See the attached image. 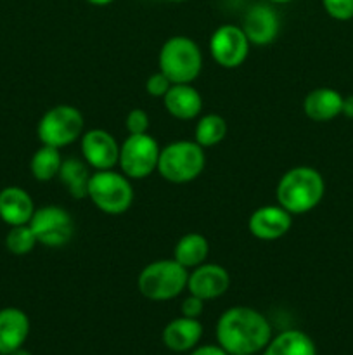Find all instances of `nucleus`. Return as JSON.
<instances>
[{
    "label": "nucleus",
    "instance_id": "nucleus-22",
    "mask_svg": "<svg viewBox=\"0 0 353 355\" xmlns=\"http://www.w3.org/2000/svg\"><path fill=\"white\" fill-rule=\"evenodd\" d=\"M59 180L68 189L71 198L83 200L89 198V182H90V166L80 158L62 159L61 170H59Z\"/></svg>",
    "mask_w": 353,
    "mask_h": 355
},
{
    "label": "nucleus",
    "instance_id": "nucleus-11",
    "mask_svg": "<svg viewBox=\"0 0 353 355\" xmlns=\"http://www.w3.org/2000/svg\"><path fill=\"white\" fill-rule=\"evenodd\" d=\"M83 162L93 170H113L120 159V144L111 132L92 128L80 137Z\"/></svg>",
    "mask_w": 353,
    "mask_h": 355
},
{
    "label": "nucleus",
    "instance_id": "nucleus-9",
    "mask_svg": "<svg viewBox=\"0 0 353 355\" xmlns=\"http://www.w3.org/2000/svg\"><path fill=\"white\" fill-rule=\"evenodd\" d=\"M30 227L37 241L47 248H62L75 234L71 214L57 205H45L35 210Z\"/></svg>",
    "mask_w": 353,
    "mask_h": 355
},
{
    "label": "nucleus",
    "instance_id": "nucleus-15",
    "mask_svg": "<svg viewBox=\"0 0 353 355\" xmlns=\"http://www.w3.org/2000/svg\"><path fill=\"white\" fill-rule=\"evenodd\" d=\"M163 104L166 111L180 121L194 120L203 111V97L192 83H172L163 97Z\"/></svg>",
    "mask_w": 353,
    "mask_h": 355
},
{
    "label": "nucleus",
    "instance_id": "nucleus-29",
    "mask_svg": "<svg viewBox=\"0 0 353 355\" xmlns=\"http://www.w3.org/2000/svg\"><path fill=\"white\" fill-rule=\"evenodd\" d=\"M204 304H206V302L201 300L196 295H189V297L182 302L180 311H182V315H185V318L199 319L201 314L204 312Z\"/></svg>",
    "mask_w": 353,
    "mask_h": 355
},
{
    "label": "nucleus",
    "instance_id": "nucleus-13",
    "mask_svg": "<svg viewBox=\"0 0 353 355\" xmlns=\"http://www.w3.org/2000/svg\"><path fill=\"white\" fill-rule=\"evenodd\" d=\"M230 288V274L218 263H201L199 267L189 272L187 290L190 295H196L201 300H215L227 293Z\"/></svg>",
    "mask_w": 353,
    "mask_h": 355
},
{
    "label": "nucleus",
    "instance_id": "nucleus-21",
    "mask_svg": "<svg viewBox=\"0 0 353 355\" xmlns=\"http://www.w3.org/2000/svg\"><path fill=\"white\" fill-rule=\"evenodd\" d=\"M208 255H210V243L199 232L183 234L173 248V259L187 270L196 269L206 262Z\"/></svg>",
    "mask_w": 353,
    "mask_h": 355
},
{
    "label": "nucleus",
    "instance_id": "nucleus-2",
    "mask_svg": "<svg viewBox=\"0 0 353 355\" xmlns=\"http://www.w3.org/2000/svg\"><path fill=\"white\" fill-rule=\"evenodd\" d=\"M324 177L311 166H294L277 184V205L291 215H303L314 210L324 198Z\"/></svg>",
    "mask_w": 353,
    "mask_h": 355
},
{
    "label": "nucleus",
    "instance_id": "nucleus-10",
    "mask_svg": "<svg viewBox=\"0 0 353 355\" xmlns=\"http://www.w3.org/2000/svg\"><path fill=\"white\" fill-rule=\"evenodd\" d=\"M249 40L242 26L221 24L210 38V54L218 66L234 69L242 66L249 55Z\"/></svg>",
    "mask_w": 353,
    "mask_h": 355
},
{
    "label": "nucleus",
    "instance_id": "nucleus-31",
    "mask_svg": "<svg viewBox=\"0 0 353 355\" xmlns=\"http://www.w3.org/2000/svg\"><path fill=\"white\" fill-rule=\"evenodd\" d=\"M341 113L345 114L346 118H352L353 120V94H350V96L343 97V110Z\"/></svg>",
    "mask_w": 353,
    "mask_h": 355
},
{
    "label": "nucleus",
    "instance_id": "nucleus-33",
    "mask_svg": "<svg viewBox=\"0 0 353 355\" xmlns=\"http://www.w3.org/2000/svg\"><path fill=\"white\" fill-rule=\"evenodd\" d=\"M9 355H33V354H31V352H28V350H24L23 347H21V349L14 350V352H10Z\"/></svg>",
    "mask_w": 353,
    "mask_h": 355
},
{
    "label": "nucleus",
    "instance_id": "nucleus-27",
    "mask_svg": "<svg viewBox=\"0 0 353 355\" xmlns=\"http://www.w3.org/2000/svg\"><path fill=\"white\" fill-rule=\"evenodd\" d=\"M325 12L338 21H348L353 17V0H322Z\"/></svg>",
    "mask_w": 353,
    "mask_h": 355
},
{
    "label": "nucleus",
    "instance_id": "nucleus-19",
    "mask_svg": "<svg viewBox=\"0 0 353 355\" xmlns=\"http://www.w3.org/2000/svg\"><path fill=\"white\" fill-rule=\"evenodd\" d=\"M343 110V96L334 89L320 87L307 94L303 101V111L311 121H331Z\"/></svg>",
    "mask_w": 353,
    "mask_h": 355
},
{
    "label": "nucleus",
    "instance_id": "nucleus-36",
    "mask_svg": "<svg viewBox=\"0 0 353 355\" xmlns=\"http://www.w3.org/2000/svg\"><path fill=\"white\" fill-rule=\"evenodd\" d=\"M234 355H248V354H234Z\"/></svg>",
    "mask_w": 353,
    "mask_h": 355
},
{
    "label": "nucleus",
    "instance_id": "nucleus-32",
    "mask_svg": "<svg viewBox=\"0 0 353 355\" xmlns=\"http://www.w3.org/2000/svg\"><path fill=\"white\" fill-rule=\"evenodd\" d=\"M89 3H92V6H107V3L114 2V0H87Z\"/></svg>",
    "mask_w": 353,
    "mask_h": 355
},
{
    "label": "nucleus",
    "instance_id": "nucleus-24",
    "mask_svg": "<svg viewBox=\"0 0 353 355\" xmlns=\"http://www.w3.org/2000/svg\"><path fill=\"white\" fill-rule=\"evenodd\" d=\"M227 135V121L220 116V114H204L199 118L194 130V141L201 146V148H213V146L220 144Z\"/></svg>",
    "mask_w": 353,
    "mask_h": 355
},
{
    "label": "nucleus",
    "instance_id": "nucleus-12",
    "mask_svg": "<svg viewBox=\"0 0 353 355\" xmlns=\"http://www.w3.org/2000/svg\"><path fill=\"white\" fill-rule=\"evenodd\" d=\"M293 215L280 205H265L256 208L248 220V229L256 239L275 241L291 231Z\"/></svg>",
    "mask_w": 353,
    "mask_h": 355
},
{
    "label": "nucleus",
    "instance_id": "nucleus-1",
    "mask_svg": "<svg viewBox=\"0 0 353 355\" xmlns=\"http://www.w3.org/2000/svg\"><path fill=\"white\" fill-rule=\"evenodd\" d=\"M218 345L227 354L255 355L272 340L269 319L251 307H232L217 322Z\"/></svg>",
    "mask_w": 353,
    "mask_h": 355
},
{
    "label": "nucleus",
    "instance_id": "nucleus-28",
    "mask_svg": "<svg viewBox=\"0 0 353 355\" xmlns=\"http://www.w3.org/2000/svg\"><path fill=\"white\" fill-rule=\"evenodd\" d=\"M170 87H172V82H170L161 71L152 73V75L145 80V92L151 97H159V99H163V97L166 96V92L170 90Z\"/></svg>",
    "mask_w": 353,
    "mask_h": 355
},
{
    "label": "nucleus",
    "instance_id": "nucleus-34",
    "mask_svg": "<svg viewBox=\"0 0 353 355\" xmlns=\"http://www.w3.org/2000/svg\"><path fill=\"white\" fill-rule=\"evenodd\" d=\"M270 2H273V3H287V2H291V0H270Z\"/></svg>",
    "mask_w": 353,
    "mask_h": 355
},
{
    "label": "nucleus",
    "instance_id": "nucleus-5",
    "mask_svg": "<svg viewBox=\"0 0 353 355\" xmlns=\"http://www.w3.org/2000/svg\"><path fill=\"white\" fill-rule=\"evenodd\" d=\"M206 166V155L196 141H175L159 153L158 172L166 182L187 184L196 180Z\"/></svg>",
    "mask_w": 353,
    "mask_h": 355
},
{
    "label": "nucleus",
    "instance_id": "nucleus-7",
    "mask_svg": "<svg viewBox=\"0 0 353 355\" xmlns=\"http://www.w3.org/2000/svg\"><path fill=\"white\" fill-rule=\"evenodd\" d=\"M83 114L78 107L69 104H59L51 107L40 118L37 127L38 139L42 144L52 148H66L83 135Z\"/></svg>",
    "mask_w": 353,
    "mask_h": 355
},
{
    "label": "nucleus",
    "instance_id": "nucleus-30",
    "mask_svg": "<svg viewBox=\"0 0 353 355\" xmlns=\"http://www.w3.org/2000/svg\"><path fill=\"white\" fill-rule=\"evenodd\" d=\"M189 355H230L225 352L220 345H203L197 347V349H192V352Z\"/></svg>",
    "mask_w": 353,
    "mask_h": 355
},
{
    "label": "nucleus",
    "instance_id": "nucleus-16",
    "mask_svg": "<svg viewBox=\"0 0 353 355\" xmlns=\"http://www.w3.org/2000/svg\"><path fill=\"white\" fill-rule=\"evenodd\" d=\"M30 335V319L21 309L7 307L0 311V355L21 349Z\"/></svg>",
    "mask_w": 353,
    "mask_h": 355
},
{
    "label": "nucleus",
    "instance_id": "nucleus-8",
    "mask_svg": "<svg viewBox=\"0 0 353 355\" xmlns=\"http://www.w3.org/2000/svg\"><path fill=\"white\" fill-rule=\"evenodd\" d=\"M161 148L152 135L138 134L128 135L120 146V159L118 165L121 166V173L130 180H142L151 175L158 168V159Z\"/></svg>",
    "mask_w": 353,
    "mask_h": 355
},
{
    "label": "nucleus",
    "instance_id": "nucleus-18",
    "mask_svg": "<svg viewBox=\"0 0 353 355\" xmlns=\"http://www.w3.org/2000/svg\"><path fill=\"white\" fill-rule=\"evenodd\" d=\"M35 210L33 200L23 187L9 186L0 191V218L10 227L30 224Z\"/></svg>",
    "mask_w": 353,
    "mask_h": 355
},
{
    "label": "nucleus",
    "instance_id": "nucleus-14",
    "mask_svg": "<svg viewBox=\"0 0 353 355\" xmlns=\"http://www.w3.org/2000/svg\"><path fill=\"white\" fill-rule=\"evenodd\" d=\"M280 21L275 10L265 3H256L246 12L242 30L253 45H269L279 35Z\"/></svg>",
    "mask_w": 353,
    "mask_h": 355
},
{
    "label": "nucleus",
    "instance_id": "nucleus-4",
    "mask_svg": "<svg viewBox=\"0 0 353 355\" xmlns=\"http://www.w3.org/2000/svg\"><path fill=\"white\" fill-rule=\"evenodd\" d=\"M189 270L175 259L154 260L141 270L137 279L142 297L152 302H168L187 290Z\"/></svg>",
    "mask_w": 353,
    "mask_h": 355
},
{
    "label": "nucleus",
    "instance_id": "nucleus-23",
    "mask_svg": "<svg viewBox=\"0 0 353 355\" xmlns=\"http://www.w3.org/2000/svg\"><path fill=\"white\" fill-rule=\"evenodd\" d=\"M62 159L64 158L61 156V149L42 144V148L37 149L35 155L31 156V175H33L35 180H38V182H51L52 179H55V177L59 175Z\"/></svg>",
    "mask_w": 353,
    "mask_h": 355
},
{
    "label": "nucleus",
    "instance_id": "nucleus-6",
    "mask_svg": "<svg viewBox=\"0 0 353 355\" xmlns=\"http://www.w3.org/2000/svg\"><path fill=\"white\" fill-rule=\"evenodd\" d=\"M134 187L125 173L96 170L89 182V200L107 215H121L134 205Z\"/></svg>",
    "mask_w": 353,
    "mask_h": 355
},
{
    "label": "nucleus",
    "instance_id": "nucleus-20",
    "mask_svg": "<svg viewBox=\"0 0 353 355\" xmlns=\"http://www.w3.org/2000/svg\"><path fill=\"white\" fill-rule=\"evenodd\" d=\"M262 355H317V347L307 333L287 329L273 336Z\"/></svg>",
    "mask_w": 353,
    "mask_h": 355
},
{
    "label": "nucleus",
    "instance_id": "nucleus-26",
    "mask_svg": "<svg viewBox=\"0 0 353 355\" xmlns=\"http://www.w3.org/2000/svg\"><path fill=\"white\" fill-rule=\"evenodd\" d=\"M127 125L128 135H138V134H147L149 127H151V118H149L147 111L141 110V107H134L130 113L127 114Z\"/></svg>",
    "mask_w": 353,
    "mask_h": 355
},
{
    "label": "nucleus",
    "instance_id": "nucleus-3",
    "mask_svg": "<svg viewBox=\"0 0 353 355\" xmlns=\"http://www.w3.org/2000/svg\"><path fill=\"white\" fill-rule=\"evenodd\" d=\"M158 66L172 83H192L203 69V54L192 38L176 35L161 45Z\"/></svg>",
    "mask_w": 353,
    "mask_h": 355
},
{
    "label": "nucleus",
    "instance_id": "nucleus-35",
    "mask_svg": "<svg viewBox=\"0 0 353 355\" xmlns=\"http://www.w3.org/2000/svg\"><path fill=\"white\" fill-rule=\"evenodd\" d=\"M170 2H176V3H180V2H187V0H170Z\"/></svg>",
    "mask_w": 353,
    "mask_h": 355
},
{
    "label": "nucleus",
    "instance_id": "nucleus-17",
    "mask_svg": "<svg viewBox=\"0 0 353 355\" xmlns=\"http://www.w3.org/2000/svg\"><path fill=\"white\" fill-rule=\"evenodd\" d=\"M201 336H203V324L199 322V319L182 315L165 326L161 338L166 349L172 352H190L192 349H196Z\"/></svg>",
    "mask_w": 353,
    "mask_h": 355
},
{
    "label": "nucleus",
    "instance_id": "nucleus-25",
    "mask_svg": "<svg viewBox=\"0 0 353 355\" xmlns=\"http://www.w3.org/2000/svg\"><path fill=\"white\" fill-rule=\"evenodd\" d=\"M37 238L31 231L30 224L14 225L6 236V246L14 255H28L37 246Z\"/></svg>",
    "mask_w": 353,
    "mask_h": 355
}]
</instances>
